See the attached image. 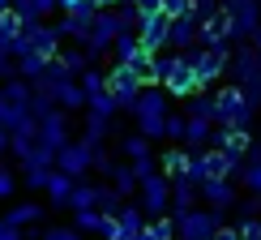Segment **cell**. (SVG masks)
Here are the masks:
<instances>
[{
	"label": "cell",
	"instance_id": "1",
	"mask_svg": "<svg viewBox=\"0 0 261 240\" xmlns=\"http://www.w3.org/2000/svg\"><path fill=\"white\" fill-rule=\"evenodd\" d=\"M13 56H47V60H56L60 56V30L47 26V21H30V26L13 39Z\"/></svg>",
	"mask_w": 261,
	"mask_h": 240
},
{
	"label": "cell",
	"instance_id": "2",
	"mask_svg": "<svg viewBox=\"0 0 261 240\" xmlns=\"http://www.w3.org/2000/svg\"><path fill=\"white\" fill-rule=\"evenodd\" d=\"M141 90H146V82H141V69L112 64V73H107V94L116 99V107H120V112H133V103L141 99Z\"/></svg>",
	"mask_w": 261,
	"mask_h": 240
},
{
	"label": "cell",
	"instance_id": "3",
	"mask_svg": "<svg viewBox=\"0 0 261 240\" xmlns=\"http://www.w3.org/2000/svg\"><path fill=\"white\" fill-rule=\"evenodd\" d=\"M133 120L141 137H159L167 129V103H163L159 90H141V99L133 103Z\"/></svg>",
	"mask_w": 261,
	"mask_h": 240
},
{
	"label": "cell",
	"instance_id": "4",
	"mask_svg": "<svg viewBox=\"0 0 261 240\" xmlns=\"http://www.w3.org/2000/svg\"><path fill=\"white\" fill-rule=\"evenodd\" d=\"M35 141L43 150H47V155H60L64 146H69L73 141V133H69V112H47L43 120H35Z\"/></svg>",
	"mask_w": 261,
	"mask_h": 240
},
{
	"label": "cell",
	"instance_id": "5",
	"mask_svg": "<svg viewBox=\"0 0 261 240\" xmlns=\"http://www.w3.org/2000/svg\"><path fill=\"white\" fill-rule=\"evenodd\" d=\"M90 167H94V146L86 137H73L69 146L56 155V172H64V176H73V180H86Z\"/></svg>",
	"mask_w": 261,
	"mask_h": 240
},
{
	"label": "cell",
	"instance_id": "6",
	"mask_svg": "<svg viewBox=\"0 0 261 240\" xmlns=\"http://www.w3.org/2000/svg\"><path fill=\"white\" fill-rule=\"evenodd\" d=\"M94 17H99V9H94L90 0H86V5H77V9H64V13H60V21H56L60 39H69V43H86V39H90Z\"/></svg>",
	"mask_w": 261,
	"mask_h": 240
},
{
	"label": "cell",
	"instance_id": "7",
	"mask_svg": "<svg viewBox=\"0 0 261 240\" xmlns=\"http://www.w3.org/2000/svg\"><path fill=\"white\" fill-rule=\"evenodd\" d=\"M141 232H146V214H141V206H124L116 219H107L103 240H141Z\"/></svg>",
	"mask_w": 261,
	"mask_h": 240
},
{
	"label": "cell",
	"instance_id": "8",
	"mask_svg": "<svg viewBox=\"0 0 261 240\" xmlns=\"http://www.w3.org/2000/svg\"><path fill=\"white\" fill-rule=\"evenodd\" d=\"M73 82H77V78H73V73L64 69L60 60H51V64H47V73H43V78L35 82V94H39V99H47V103H56V107H60V94L69 90Z\"/></svg>",
	"mask_w": 261,
	"mask_h": 240
},
{
	"label": "cell",
	"instance_id": "9",
	"mask_svg": "<svg viewBox=\"0 0 261 240\" xmlns=\"http://www.w3.org/2000/svg\"><path fill=\"white\" fill-rule=\"evenodd\" d=\"M9 227H17V232H30V227H47V206L39 202H9V210L0 214Z\"/></svg>",
	"mask_w": 261,
	"mask_h": 240
},
{
	"label": "cell",
	"instance_id": "10",
	"mask_svg": "<svg viewBox=\"0 0 261 240\" xmlns=\"http://www.w3.org/2000/svg\"><path fill=\"white\" fill-rule=\"evenodd\" d=\"M167 30H171V17H163V13H141V21H137V39H141L146 52L167 43Z\"/></svg>",
	"mask_w": 261,
	"mask_h": 240
},
{
	"label": "cell",
	"instance_id": "11",
	"mask_svg": "<svg viewBox=\"0 0 261 240\" xmlns=\"http://www.w3.org/2000/svg\"><path fill=\"white\" fill-rule=\"evenodd\" d=\"M112 56H116V64H124V69H146V64H150V52L141 47V39H133V35L116 39Z\"/></svg>",
	"mask_w": 261,
	"mask_h": 240
},
{
	"label": "cell",
	"instance_id": "12",
	"mask_svg": "<svg viewBox=\"0 0 261 240\" xmlns=\"http://www.w3.org/2000/svg\"><path fill=\"white\" fill-rule=\"evenodd\" d=\"M137 198H141V214H163L167 210V184L159 176H150L137 184Z\"/></svg>",
	"mask_w": 261,
	"mask_h": 240
},
{
	"label": "cell",
	"instance_id": "13",
	"mask_svg": "<svg viewBox=\"0 0 261 240\" xmlns=\"http://www.w3.org/2000/svg\"><path fill=\"white\" fill-rule=\"evenodd\" d=\"M56 9H60V0H13V13L26 21V26L30 21H47Z\"/></svg>",
	"mask_w": 261,
	"mask_h": 240
},
{
	"label": "cell",
	"instance_id": "14",
	"mask_svg": "<svg viewBox=\"0 0 261 240\" xmlns=\"http://www.w3.org/2000/svg\"><path fill=\"white\" fill-rule=\"evenodd\" d=\"M56 60H60L64 69L73 73V78H82L86 69H94V56L82 47V43H69V47H60V56H56Z\"/></svg>",
	"mask_w": 261,
	"mask_h": 240
},
{
	"label": "cell",
	"instance_id": "15",
	"mask_svg": "<svg viewBox=\"0 0 261 240\" xmlns=\"http://www.w3.org/2000/svg\"><path fill=\"white\" fill-rule=\"evenodd\" d=\"M73 176H64V172H51V180H47V206H69V198H73Z\"/></svg>",
	"mask_w": 261,
	"mask_h": 240
},
{
	"label": "cell",
	"instance_id": "16",
	"mask_svg": "<svg viewBox=\"0 0 261 240\" xmlns=\"http://www.w3.org/2000/svg\"><path fill=\"white\" fill-rule=\"evenodd\" d=\"M94 210L107 214V219H116V214L124 210V198L112 189V184H94Z\"/></svg>",
	"mask_w": 261,
	"mask_h": 240
},
{
	"label": "cell",
	"instance_id": "17",
	"mask_svg": "<svg viewBox=\"0 0 261 240\" xmlns=\"http://www.w3.org/2000/svg\"><path fill=\"white\" fill-rule=\"evenodd\" d=\"M51 172H56V167H43V163H26V167H17V176H21V184H26L30 193H43V189H47V180H51Z\"/></svg>",
	"mask_w": 261,
	"mask_h": 240
},
{
	"label": "cell",
	"instance_id": "18",
	"mask_svg": "<svg viewBox=\"0 0 261 240\" xmlns=\"http://www.w3.org/2000/svg\"><path fill=\"white\" fill-rule=\"evenodd\" d=\"M107 184H112L116 193H133L137 189V176H133V167H128V163H112V172H107Z\"/></svg>",
	"mask_w": 261,
	"mask_h": 240
},
{
	"label": "cell",
	"instance_id": "19",
	"mask_svg": "<svg viewBox=\"0 0 261 240\" xmlns=\"http://www.w3.org/2000/svg\"><path fill=\"white\" fill-rule=\"evenodd\" d=\"M0 90H5V99H9V103H17V107H30V99H35V86L21 82V78L0 82Z\"/></svg>",
	"mask_w": 261,
	"mask_h": 240
},
{
	"label": "cell",
	"instance_id": "20",
	"mask_svg": "<svg viewBox=\"0 0 261 240\" xmlns=\"http://www.w3.org/2000/svg\"><path fill=\"white\" fill-rule=\"evenodd\" d=\"M47 64H51L47 56H17V78L35 86V82L43 78V73H47Z\"/></svg>",
	"mask_w": 261,
	"mask_h": 240
},
{
	"label": "cell",
	"instance_id": "21",
	"mask_svg": "<svg viewBox=\"0 0 261 240\" xmlns=\"http://www.w3.org/2000/svg\"><path fill=\"white\" fill-rule=\"evenodd\" d=\"M73 227H77L82 236H103L107 214H99V210H77V214H73Z\"/></svg>",
	"mask_w": 261,
	"mask_h": 240
},
{
	"label": "cell",
	"instance_id": "22",
	"mask_svg": "<svg viewBox=\"0 0 261 240\" xmlns=\"http://www.w3.org/2000/svg\"><path fill=\"white\" fill-rule=\"evenodd\" d=\"M77 82H82V90H86V103H90L94 94H103V90H107V73H99V64H94V69H86Z\"/></svg>",
	"mask_w": 261,
	"mask_h": 240
},
{
	"label": "cell",
	"instance_id": "23",
	"mask_svg": "<svg viewBox=\"0 0 261 240\" xmlns=\"http://www.w3.org/2000/svg\"><path fill=\"white\" fill-rule=\"evenodd\" d=\"M69 210H73V214H77V210H94V184H86V180H77V184H73Z\"/></svg>",
	"mask_w": 261,
	"mask_h": 240
},
{
	"label": "cell",
	"instance_id": "24",
	"mask_svg": "<svg viewBox=\"0 0 261 240\" xmlns=\"http://www.w3.org/2000/svg\"><path fill=\"white\" fill-rule=\"evenodd\" d=\"M120 155H124L128 163H137V159H146V155H150V146H146V137H141V133H133V137H124V141H120Z\"/></svg>",
	"mask_w": 261,
	"mask_h": 240
},
{
	"label": "cell",
	"instance_id": "25",
	"mask_svg": "<svg viewBox=\"0 0 261 240\" xmlns=\"http://www.w3.org/2000/svg\"><path fill=\"white\" fill-rule=\"evenodd\" d=\"M21 189V176L13 167H5V163H0V202H13V193Z\"/></svg>",
	"mask_w": 261,
	"mask_h": 240
},
{
	"label": "cell",
	"instance_id": "26",
	"mask_svg": "<svg viewBox=\"0 0 261 240\" xmlns=\"http://www.w3.org/2000/svg\"><path fill=\"white\" fill-rule=\"evenodd\" d=\"M21 30H26V21H21L13 9H9V13H0V39H9V43H13Z\"/></svg>",
	"mask_w": 261,
	"mask_h": 240
},
{
	"label": "cell",
	"instance_id": "27",
	"mask_svg": "<svg viewBox=\"0 0 261 240\" xmlns=\"http://www.w3.org/2000/svg\"><path fill=\"white\" fill-rule=\"evenodd\" d=\"M43 240H86L73 223H47V232H43Z\"/></svg>",
	"mask_w": 261,
	"mask_h": 240
},
{
	"label": "cell",
	"instance_id": "28",
	"mask_svg": "<svg viewBox=\"0 0 261 240\" xmlns=\"http://www.w3.org/2000/svg\"><path fill=\"white\" fill-rule=\"evenodd\" d=\"M184 236H189V240H197V236H205V232H210V219H201V214H184Z\"/></svg>",
	"mask_w": 261,
	"mask_h": 240
},
{
	"label": "cell",
	"instance_id": "29",
	"mask_svg": "<svg viewBox=\"0 0 261 240\" xmlns=\"http://www.w3.org/2000/svg\"><path fill=\"white\" fill-rule=\"evenodd\" d=\"M167 39L176 43V47H184V43L193 39V26H189V21H171V30H167Z\"/></svg>",
	"mask_w": 261,
	"mask_h": 240
},
{
	"label": "cell",
	"instance_id": "30",
	"mask_svg": "<svg viewBox=\"0 0 261 240\" xmlns=\"http://www.w3.org/2000/svg\"><path fill=\"white\" fill-rule=\"evenodd\" d=\"M167 236H171V227H167V223H150L146 232H141V240H167Z\"/></svg>",
	"mask_w": 261,
	"mask_h": 240
},
{
	"label": "cell",
	"instance_id": "31",
	"mask_svg": "<svg viewBox=\"0 0 261 240\" xmlns=\"http://www.w3.org/2000/svg\"><path fill=\"white\" fill-rule=\"evenodd\" d=\"M159 9H163V17H180L184 13V0H163Z\"/></svg>",
	"mask_w": 261,
	"mask_h": 240
},
{
	"label": "cell",
	"instance_id": "32",
	"mask_svg": "<svg viewBox=\"0 0 261 240\" xmlns=\"http://www.w3.org/2000/svg\"><path fill=\"white\" fill-rule=\"evenodd\" d=\"M128 5H133L137 13H159V5H163V0H128Z\"/></svg>",
	"mask_w": 261,
	"mask_h": 240
},
{
	"label": "cell",
	"instance_id": "33",
	"mask_svg": "<svg viewBox=\"0 0 261 240\" xmlns=\"http://www.w3.org/2000/svg\"><path fill=\"white\" fill-rule=\"evenodd\" d=\"M163 133H171V137H184V120L180 116H167V129Z\"/></svg>",
	"mask_w": 261,
	"mask_h": 240
},
{
	"label": "cell",
	"instance_id": "34",
	"mask_svg": "<svg viewBox=\"0 0 261 240\" xmlns=\"http://www.w3.org/2000/svg\"><path fill=\"white\" fill-rule=\"evenodd\" d=\"M163 163H167V172H180L184 167V155H180V150H171V155H163Z\"/></svg>",
	"mask_w": 261,
	"mask_h": 240
},
{
	"label": "cell",
	"instance_id": "35",
	"mask_svg": "<svg viewBox=\"0 0 261 240\" xmlns=\"http://www.w3.org/2000/svg\"><path fill=\"white\" fill-rule=\"evenodd\" d=\"M189 198H193V193H189V184H184V180H180V184H176V202L184 206V202H189Z\"/></svg>",
	"mask_w": 261,
	"mask_h": 240
},
{
	"label": "cell",
	"instance_id": "36",
	"mask_svg": "<svg viewBox=\"0 0 261 240\" xmlns=\"http://www.w3.org/2000/svg\"><path fill=\"white\" fill-rule=\"evenodd\" d=\"M0 240H21V232H17V227H9V223H5V227H0Z\"/></svg>",
	"mask_w": 261,
	"mask_h": 240
},
{
	"label": "cell",
	"instance_id": "37",
	"mask_svg": "<svg viewBox=\"0 0 261 240\" xmlns=\"http://www.w3.org/2000/svg\"><path fill=\"white\" fill-rule=\"evenodd\" d=\"M90 5H94V9L103 13V9H120V0H90Z\"/></svg>",
	"mask_w": 261,
	"mask_h": 240
},
{
	"label": "cell",
	"instance_id": "38",
	"mask_svg": "<svg viewBox=\"0 0 261 240\" xmlns=\"http://www.w3.org/2000/svg\"><path fill=\"white\" fill-rule=\"evenodd\" d=\"M9 155V129H0V159Z\"/></svg>",
	"mask_w": 261,
	"mask_h": 240
},
{
	"label": "cell",
	"instance_id": "39",
	"mask_svg": "<svg viewBox=\"0 0 261 240\" xmlns=\"http://www.w3.org/2000/svg\"><path fill=\"white\" fill-rule=\"evenodd\" d=\"M77 5H86V0H60V13L64 9H77Z\"/></svg>",
	"mask_w": 261,
	"mask_h": 240
},
{
	"label": "cell",
	"instance_id": "40",
	"mask_svg": "<svg viewBox=\"0 0 261 240\" xmlns=\"http://www.w3.org/2000/svg\"><path fill=\"white\" fill-rule=\"evenodd\" d=\"M0 227H5V219H0Z\"/></svg>",
	"mask_w": 261,
	"mask_h": 240
}]
</instances>
